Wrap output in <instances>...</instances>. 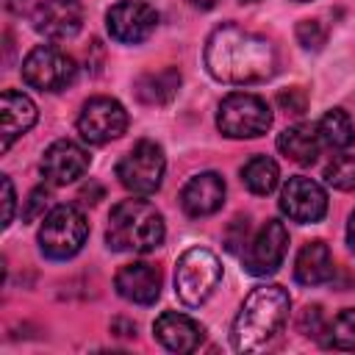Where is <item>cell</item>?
<instances>
[{"label":"cell","mask_w":355,"mask_h":355,"mask_svg":"<svg viewBox=\"0 0 355 355\" xmlns=\"http://www.w3.org/2000/svg\"><path fill=\"white\" fill-rule=\"evenodd\" d=\"M347 244H349V250L355 252V211H352V216H349V222H347Z\"/></svg>","instance_id":"cell-31"},{"label":"cell","mask_w":355,"mask_h":355,"mask_svg":"<svg viewBox=\"0 0 355 355\" xmlns=\"http://www.w3.org/2000/svg\"><path fill=\"white\" fill-rule=\"evenodd\" d=\"M324 180L338 191H355V155H336L324 166Z\"/></svg>","instance_id":"cell-25"},{"label":"cell","mask_w":355,"mask_h":355,"mask_svg":"<svg viewBox=\"0 0 355 355\" xmlns=\"http://www.w3.org/2000/svg\"><path fill=\"white\" fill-rule=\"evenodd\" d=\"M128 128V111L114 97H89L78 114V133L89 144H108Z\"/></svg>","instance_id":"cell-9"},{"label":"cell","mask_w":355,"mask_h":355,"mask_svg":"<svg viewBox=\"0 0 355 355\" xmlns=\"http://www.w3.org/2000/svg\"><path fill=\"white\" fill-rule=\"evenodd\" d=\"M241 3H255V0H241Z\"/></svg>","instance_id":"cell-33"},{"label":"cell","mask_w":355,"mask_h":355,"mask_svg":"<svg viewBox=\"0 0 355 355\" xmlns=\"http://www.w3.org/2000/svg\"><path fill=\"white\" fill-rule=\"evenodd\" d=\"M47 202H50V191H47V189H33V191L28 194V200H25V211H22V219H25V222H33V219H39V216L44 214Z\"/></svg>","instance_id":"cell-29"},{"label":"cell","mask_w":355,"mask_h":355,"mask_svg":"<svg viewBox=\"0 0 355 355\" xmlns=\"http://www.w3.org/2000/svg\"><path fill=\"white\" fill-rule=\"evenodd\" d=\"M294 277L302 286L327 283L333 277V255H330V247L324 241H319V239L302 244V250L297 252V261H294Z\"/></svg>","instance_id":"cell-19"},{"label":"cell","mask_w":355,"mask_h":355,"mask_svg":"<svg viewBox=\"0 0 355 355\" xmlns=\"http://www.w3.org/2000/svg\"><path fill=\"white\" fill-rule=\"evenodd\" d=\"M89 222L75 205H55L39 227V250L50 261H67L86 244Z\"/></svg>","instance_id":"cell-5"},{"label":"cell","mask_w":355,"mask_h":355,"mask_svg":"<svg viewBox=\"0 0 355 355\" xmlns=\"http://www.w3.org/2000/svg\"><path fill=\"white\" fill-rule=\"evenodd\" d=\"M288 250V230L280 219H266L263 227L252 236V241L244 247V269L255 277H266L272 272H277V266L283 263Z\"/></svg>","instance_id":"cell-10"},{"label":"cell","mask_w":355,"mask_h":355,"mask_svg":"<svg viewBox=\"0 0 355 355\" xmlns=\"http://www.w3.org/2000/svg\"><path fill=\"white\" fill-rule=\"evenodd\" d=\"M216 128L227 139H258L272 128V111L258 94L233 92L219 103Z\"/></svg>","instance_id":"cell-6"},{"label":"cell","mask_w":355,"mask_h":355,"mask_svg":"<svg viewBox=\"0 0 355 355\" xmlns=\"http://www.w3.org/2000/svg\"><path fill=\"white\" fill-rule=\"evenodd\" d=\"M277 180H280V169L269 155H255L241 169V183L258 197L272 194L277 189Z\"/></svg>","instance_id":"cell-22"},{"label":"cell","mask_w":355,"mask_h":355,"mask_svg":"<svg viewBox=\"0 0 355 355\" xmlns=\"http://www.w3.org/2000/svg\"><path fill=\"white\" fill-rule=\"evenodd\" d=\"M316 128H319L322 141H324L327 147H333V150H344V147H349V144L355 141V125H352V119L347 116V111H341V108L327 111V114L319 119Z\"/></svg>","instance_id":"cell-23"},{"label":"cell","mask_w":355,"mask_h":355,"mask_svg":"<svg viewBox=\"0 0 355 355\" xmlns=\"http://www.w3.org/2000/svg\"><path fill=\"white\" fill-rule=\"evenodd\" d=\"M36 125V105L28 94L6 89L0 97V133H3V153L14 144V139H19L22 133H28Z\"/></svg>","instance_id":"cell-18"},{"label":"cell","mask_w":355,"mask_h":355,"mask_svg":"<svg viewBox=\"0 0 355 355\" xmlns=\"http://www.w3.org/2000/svg\"><path fill=\"white\" fill-rule=\"evenodd\" d=\"M205 67L222 83L247 86L275 75L277 53L263 36L225 22L205 42Z\"/></svg>","instance_id":"cell-1"},{"label":"cell","mask_w":355,"mask_h":355,"mask_svg":"<svg viewBox=\"0 0 355 355\" xmlns=\"http://www.w3.org/2000/svg\"><path fill=\"white\" fill-rule=\"evenodd\" d=\"M14 186H11V178L8 175H3V227H8L11 225V219H14Z\"/></svg>","instance_id":"cell-30"},{"label":"cell","mask_w":355,"mask_h":355,"mask_svg":"<svg viewBox=\"0 0 355 355\" xmlns=\"http://www.w3.org/2000/svg\"><path fill=\"white\" fill-rule=\"evenodd\" d=\"M222 263L205 247L186 250L175 263V294L186 308H200L219 286Z\"/></svg>","instance_id":"cell-4"},{"label":"cell","mask_w":355,"mask_h":355,"mask_svg":"<svg viewBox=\"0 0 355 355\" xmlns=\"http://www.w3.org/2000/svg\"><path fill=\"white\" fill-rule=\"evenodd\" d=\"M33 28L55 42L72 39L83 28V6L80 0H42L33 11Z\"/></svg>","instance_id":"cell-14"},{"label":"cell","mask_w":355,"mask_h":355,"mask_svg":"<svg viewBox=\"0 0 355 355\" xmlns=\"http://www.w3.org/2000/svg\"><path fill=\"white\" fill-rule=\"evenodd\" d=\"M297 327H300L302 336H308V338H319V336L324 333V316H322V308H319V305H308V308H302V313H300V319H297Z\"/></svg>","instance_id":"cell-27"},{"label":"cell","mask_w":355,"mask_h":355,"mask_svg":"<svg viewBox=\"0 0 355 355\" xmlns=\"http://www.w3.org/2000/svg\"><path fill=\"white\" fill-rule=\"evenodd\" d=\"M297 39H300V44H302L305 50H322L327 33H324V28H322L316 19H302V22L297 25Z\"/></svg>","instance_id":"cell-26"},{"label":"cell","mask_w":355,"mask_h":355,"mask_svg":"<svg viewBox=\"0 0 355 355\" xmlns=\"http://www.w3.org/2000/svg\"><path fill=\"white\" fill-rule=\"evenodd\" d=\"M297 3H308V0H297Z\"/></svg>","instance_id":"cell-34"},{"label":"cell","mask_w":355,"mask_h":355,"mask_svg":"<svg viewBox=\"0 0 355 355\" xmlns=\"http://www.w3.org/2000/svg\"><path fill=\"white\" fill-rule=\"evenodd\" d=\"M164 169H166V158H164V150L144 139L139 144H133L116 164V178L119 183L130 191V194H139V197H150L161 189V180H164Z\"/></svg>","instance_id":"cell-7"},{"label":"cell","mask_w":355,"mask_h":355,"mask_svg":"<svg viewBox=\"0 0 355 355\" xmlns=\"http://www.w3.org/2000/svg\"><path fill=\"white\" fill-rule=\"evenodd\" d=\"M222 202H225V180L216 172H200V175L189 178L180 191V205L194 219L216 214L222 208Z\"/></svg>","instance_id":"cell-16"},{"label":"cell","mask_w":355,"mask_h":355,"mask_svg":"<svg viewBox=\"0 0 355 355\" xmlns=\"http://www.w3.org/2000/svg\"><path fill=\"white\" fill-rule=\"evenodd\" d=\"M327 347L355 352V308H344L327 327Z\"/></svg>","instance_id":"cell-24"},{"label":"cell","mask_w":355,"mask_h":355,"mask_svg":"<svg viewBox=\"0 0 355 355\" xmlns=\"http://www.w3.org/2000/svg\"><path fill=\"white\" fill-rule=\"evenodd\" d=\"M277 205L291 222L313 225V222L324 219V214H327V194L316 180H311L305 175H294L283 183Z\"/></svg>","instance_id":"cell-11"},{"label":"cell","mask_w":355,"mask_h":355,"mask_svg":"<svg viewBox=\"0 0 355 355\" xmlns=\"http://www.w3.org/2000/svg\"><path fill=\"white\" fill-rule=\"evenodd\" d=\"M277 105L286 111V114H302L305 108H308V94L302 92V89H283L280 94H277Z\"/></svg>","instance_id":"cell-28"},{"label":"cell","mask_w":355,"mask_h":355,"mask_svg":"<svg viewBox=\"0 0 355 355\" xmlns=\"http://www.w3.org/2000/svg\"><path fill=\"white\" fill-rule=\"evenodd\" d=\"M277 150H280L286 158H291V161H297V164H302V166L313 164L316 155H319V150H322L319 128H316V125H308V122H300V125L286 128V130L277 136Z\"/></svg>","instance_id":"cell-20"},{"label":"cell","mask_w":355,"mask_h":355,"mask_svg":"<svg viewBox=\"0 0 355 355\" xmlns=\"http://www.w3.org/2000/svg\"><path fill=\"white\" fill-rule=\"evenodd\" d=\"M178 86H180V72L175 67H164L136 80V97L144 105H166L178 94Z\"/></svg>","instance_id":"cell-21"},{"label":"cell","mask_w":355,"mask_h":355,"mask_svg":"<svg viewBox=\"0 0 355 355\" xmlns=\"http://www.w3.org/2000/svg\"><path fill=\"white\" fill-rule=\"evenodd\" d=\"M166 225L161 211L147 200H122L111 208L105 241L116 252H153L164 244Z\"/></svg>","instance_id":"cell-3"},{"label":"cell","mask_w":355,"mask_h":355,"mask_svg":"<svg viewBox=\"0 0 355 355\" xmlns=\"http://www.w3.org/2000/svg\"><path fill=\"white\" fill-rule=\"evenodd\" d=\"M116 294L136 305H153L161 297V272L144 261L125 263L114 277Z\"/></svg>","instance_id":"cell-15"},{"label":"cell","mask_w":355,"mask_h":355,"mask_svg":"<svg viewBox=\"0 0 355 355\" xmlns=\"http://www.w3.org/2000/svg\"><path fill=\"white\" fill-rule=\"evenodd\" d=\"M158 25V11L144 0H119L105 14V28L111 39L122 44L144 42Z\"/></svg>","instance_id":"cell-12"},{"label":"cell","mask_w":355,"mask_h":355,"mask_svg":"<svg viewBox=\"0 0 355 355\" xmlns=\"http://www.w3.org/2000/svg\"><path fill=\"white\" fill-rule=\"evenodd\" d=\"M78 78L75 58L55 44H36L22 61V80L39 92H61Z\"/></svg>","instance_id":"cell-8"},{"label":"cell","mask_w":355,"mask_h":355,"mask_svg":"<svg viewBox=\"0 0 355 355\" xmlns=\"http://www.w3.org/2000/svg\"><path fill=\"white\" fill-rule=\"evenodd\" d=\"M194 8H200V11H208V8H214L219 0H189Z\"/></svg>","instance_id":"cell-32"},{"label":"cell","mask_w":355,"mask_h":355,"mask_svg":"<svg viewBox=\"0 0 355 355\" xmlns=\"http://www.w3.org/2000/svg\"><path fill=\"white\" fill-rule=\"evenodd\" d=\"M44 180L50 186H67L78 178L86 175L89 169V153L78 144V141H69V139H58L53 141L44 155H42V164H39Z\"/></svg>","instance_id":"cell-13"},{"label":"cell","mask_w":355,"mask_h":355,"mask_svg":"<svg viewBox=\"0 0 355 355\" xmlns=\"http://www.w3.org/2000/svg\"><path fill=\"white\" fill-rule=\"evenodd\" d=\"M291 311V297L283 286H258L252 288L230 330V341L236 352H258L263 349L286 324Z\"/></svg>","instance_id":"cell-2"},{"label":"cell","mask_w":355,"mask_h":355,"mask_svg":"<svg viewBox=\"0 0 355 355\" xmlns=\"http://www.w3.org/2000/svg\"><path fill=\"white\" fill-rule=\"evenodd\" d=\"M153 333H155V338H158L169 352L183 355V352H194V349L200 347L205 330H202V324L194 322L191 316L178 313V311H166V313H161V316L155 319Z\"/></svg>","instance_id":"cell-17"}]
</instances>
